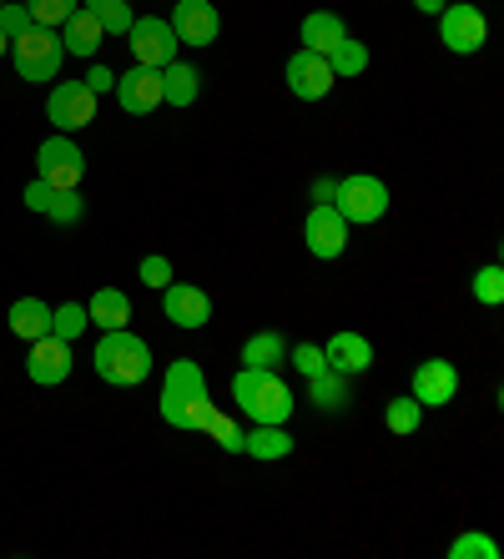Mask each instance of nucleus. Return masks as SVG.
Instances as JSON below:
<instances>
[{
    "mask_svg": "<svg viewBox=\"0 0 504 559\" xmlns=\"http://www.w3.org/2000/svg\"><path fill=\"white\" fill-rule=\"evenodd\" d=\"M5 323H11V333L21 343H36L51 333V302H40V298H15L11 312H5Z\"/></svg>",
    "mask_w": 504,
    "mask_h": 559,
    "instance_id": "6ab92c4d",
    "label": "nucleus"
},
{
    "mask_svg": "<svg viewBox=\"0 0 504 559\" xmlns=\"http://www.w3.org/2000/svg\"><path fill=\"white\" fill-rule=\"evenodd\" d=\"M117 102H121V111H131V117H152L156 106H162V71L131 66L127 76H117Z\"/></svg>",
    "mask_w": 504,
    "mask_h": 559,
    "instance_id": "dca6fc26",
    "label": "nucleus"
},
{
    "mask_svg": "<svg viewBox=\"0 0 504 559\" xmlns=\"http://www.w3.org/2000/svg\"><path fill=\"white\" fill-rule=\"evenodd\" d=\"M81 11L96 15V26L106 31V36H127L131 31V0H81Z\"/></svg>",
    "mask_w": 504,
    "mask_h": 559,
    "instance_id": "a878e982",
    "label": "nucleus"
},
{
    "mask_svg": "<svg viewBox=\"0 0 504 559\" xmlns=\"http://www.w3.org/2000/svg\"><path fill=\"white\" fill-rule=\"evenodd\" d=\"M36 177L40 182H51L56 192L81 187V177H86V156H81V146L71 142L66 131H56V136H46V142L36 146Z\"/></svg>",
    "mask_w": 504,
    "mask_h": 559,
    "instance_id": "423d86ee",
    "label": "nucleus"
},
{
    "mask_svg": "<svg viewBox=\"0 0 504 559\" xmlns=\"http://www.w3.org/2000/svg\"><path fill=\"white\" fill-rule=\"evenodd\" d=\"M202 433H212V443L218 449H227V454H243V443H247V433L233 424V414H222V408H212V418L202 424Z\"/></svg>",
    "mask_w": 504,
    "mask_h": 559,
    "instance_id": "c756f323",
    "label": "nucleus"
},
{
    "mask_svg": "<svg viewBox=\"0 0 504 559\" xmlns=\"http://www.w3.org/2000/svg\"><path fill=\"white\" fill-rule=\"evenodd\" d=\"M212 408L218 404H212V389H208L202 364H192V358H172L167 378H162V418L181 433H202V424L212 418Z\"/></svg>",
    "mask_w": 504,
    "mask_h": 559,
    "instance_id": "f257e3e1",
    "label": "nucleus"
},
{
    "mask_svg": "<svg viewBox=\"0 0 504 559\" xmlns=\"http://www.w3.org/2000/svg\"><path fill=\"white\" fill-rule=\"evenodd\" d=\"M324 364L343 378H359L374 368V343L363 338V333H333V338L324 343Z\"/></svg>",
    "mask_w": 504,
    "mask_h": 559,
    "instance_id": "f3484780",
    "label": "nucleus"
},
{
    "mask_svg": "<svg viewBox=\"0 0 504 559\" xmlns=\"http://www.w3.org/2000/svg\"><path fill=\"white\" fill-rule=\"evenodd\" d=\"M26 373H31V383H40V389L66 383V378H71V343L56 338V333L36 338L31 343V353H26Z\"/></svg>",
    "mask_w": 504,
    "mask_h": 559,
    "instance_id": "4468645a",
    "label": "nucleus"
},
{
    "mask_svg": "<svg viewBox=\"0 0 504 559\" xmlns=\"http://www.w3.org/2000/svg\"><path fill=\"white\" fill-rule=\"evenodd\" d=\"M91 364H96L102 383H112V389H137V383H146V373H152V348H146L131 328H106L102 338H96Z\"/></svg>",
    "mask_w": 504,
    "mask_h": 559,
    "instance_id": "f03ea898",
    "label": "nucleus"
},
{
    "mask_svg": "<svg viewBox=\"0 0 504 559\" xmlns=\"http://www.w3.org/2000/svg\"><path fill=\"white\" fill-rule=\"evenodd\" d=\"M26 11H31V26H61L71 11H81V0H26Z\"/></svg>",
    "mask_w": 504,
    "mask_h": 559,
    "instance_id": "2f4dec72",
    "label": "nucleus"
},
{
    "mask_svg": "<svg viewBox=\"0 0 504 559\" xmlns=\"http://www.w3.org/2000/svg\"><path fill=\"white\" fill-rule=\"evenodd\" d=\"M162 312H167L172 328L197 333V328L212 323V298L202 293V287H192V283H167L162 287Z\"/></svg>",
    "mask_w": 504,
    "mask_h": 559,
    "instance_id": "ddd939ff",
    "label": "nucleus"
},
{
    "mask_svg": "<svg viewBox=\"0 0 504 559\" xmlns=\"http://www.w3.org/2000/svg\"><path fill=\"white\" fill-rule=\"evenodd\" d=\"M5 51H11V40H5V31H0V56H5Z\"/></svg>",
    "mask_w": 504,
    "mask_h": 559,
    "instance_id": "79ce46f5",
    "label": "nucleus"
},
{
    "mask_svg": "<svg viewBox=\"0 0 504 559\" xmlns=\"http://www.w3.org/2000/svg\"><path fill=\"white\" fill-rule=\"evenodd\" d=\"M233 399H237V408H243L253 424H288L293 408H297L293 389L278 378V368H237Z\"/></svg>",
    "mask_w": 504,
    "mask_h": 559,
    "instance_id": "7ed1b4c3",
    "label": "nucleus"
},
{
    "mask_svg": "<svg viewBox=\"0 0 504 559\" xmlns=\"http://www.w3.org/2000/svg\"><path fill=\"white\" fill-rule=\"evenodd\" d=\"M283 76H288V92H293L297 102H324V96L338 86L328 56H313V51H297L293 61H288Z\"/></svg>",
    "mask_w": 504,
    "mask_h": 559,
    "instance_id": "f8f14e48",
    "label": "nucleus"
},
{
    "mask_svg": "<svg viewBox=\"0 0 504 559\" xmlns=\"http://www.w3.org/2000/svg\"><path fill=\"white\" fill-rule=\"evenodd\" d=\"M86 328H91L86 302H61V308H51V333H56V338L77 343L81 333H86Z\"/></svg>",
    "mask_w": 504,
    "mask_h": 559,
    "instance_id": "cd10ccee",
    "label": "nucleus"
},
{
    "mask_svg": "<svg viewBox=\"0 0 504 559\" xmlns=\"http://www.w3.org/2000/svg\"><path fill=\"white\" fill-rule=\"evenodd\" d=\"M278 364H288V338L278 328H262V333H253L243 343V368H278Z\"/></svg>",
    "mask_w": 504,
    "mask_h": 559,
    "instance_id": "5701e85b",
    "label": "nucleus"
},
{
    "mask_svg": "<svg viewBox=\"0 0 504 559\" xmlns=\"http://www.w3.org/2000/svg\"><path fill=\"white\" fill-rule=\"evenodd\" d=\"M167 21L181 46H212V40L222 36V15L212 0H177Z\"/></svg>",
    "mask_w": 504,
    "mask_h": 559,
    "instance_id": "9b49d317",
    "label": "nucleus"
},
{
    "mask_svg": "<svg viewBox=\"0 0 504 559\" xmlns=\"http://www.w3.org/2000/svg\"><path fill=\"white\" fill-rule=\"evenodd\" d=\"M11 61H15V76L40 86V81H56V71L66 61V46L51 26H31L26 36L11 40Z\"/></svg>",
    "mask_w": 504,
    "mask_h": 559,
    "instance_id": "20e7f679",
    "label": "nucleus"
},
{
    "mask_svg": "<svg viewBox=\"0 0 504 559\" xmlns=\"http://www.w3.org/2000/svg\"><path fill=\"white\" fill-rule=\"evenodd\" d=\"M0 31H5V40L26 36V31H31V11H26V0H21V5H15V0H0Z\"/></svg>",
    "mask_w": 504,
    "mask_h": 559,
    "instance_id": "f704fd0d",
    "label": "nucleus"
},
{
    "mask_svg": "<svg viewBox=\"0 0 504 559\" xmlns=\"http://www.w3.org/2000/svg\"><path fill=\"white\" fill-rule=\"evenodd\" d=\"M127 36H131V56H137V66H152V71H162L167 61H177V51H181V40L172 36L167 15H137Z\"/></svg>",
    "mask_w": 504,
    "mask_h": 559,
    "instance_id": "6e6552de",
    "label": "nucleus"
},
{
    "mask_svg": "<svg viewBox=\"0 0 504 559\" xmlns=\"http://www.w3.org/2000/svg\"><path fill=\"white\" fill-rule=\"evenodd\" d=\"M384 424H388V433H419V424H424V404H419L414 393H409V399H394V404L384 408Z\"/></svg>",
    "mask_w": 504,
    "mask_h": 559,
    "instance_id": "c85d7f7f",
    "label": "nucleus"
},
{
    "mask_svg": "<svg viewBox=\"0 0 504 559\" xmlns=\"http://www.w3.org/2000/svg\"><path fill=\"white\" fill-rule=\"evenodd\" d=\"M409 393H414L424 408L454 404V393H459V368H454L449 358H424V364L414 368V383H409Z\"/></svg>",
    "mask_w": 504,
    "mask_h": 559,
    "instance_id": "2eb2a0df",
    "label": "nucleus"
},
{
    "mask_svg": "<svg viewBox=\"0 0 504 559\" xmlns=\"http://www.w3.org/2000/svg\"><path fill=\"white\" fill-rule=\"evenodd\" d=\"M414 5H419V11H424V15H439L444 5H449V0H414Z\"/></svg>",
    "mask_w": 504,
    "mask_h": 559,
    "instance_id": "a19ab883",
    "label": "nucleus"
},
{
    "mask_svg": "<svg viewBox=\"0 0 504 559\" xmlns=\"http://www.w3.org/2000/svg\"><path fill=\"white\" fill-rule=\"evenodd\" d=\"M243 454H253V459H288V454H293V433H288L283 424H258V433H247Z\"/></svg>",
    "mask_w": 504,
    "mask_h": 559,
    "instance_id": "b1692460",
    "label": "nucleus"
},
{
    "mask_svg": "<svg viewBox=\"0 0 504 559\" xmlns=\"http://www.w3.org/2000/svg\"><path fill=\"white\" fill-rule=\"evenodd\" d=\"M303 242H308L313 258H343V248H349V222H343V212L333 207V202H313L308 222H303Z\"/></svg>",
    "mask_w": 504,
    "mask_h": 559,
    "instance_id": "9d476101",
    "label": "nucleus"
},
{
    "mask_svg": "<svg viewBox=\"0 0 504 559\" xmlns=\"http://www.w3.org/2000/svg\"><path fill=\"white\" fill-rule=\"evenodd\" d=\"M343 36H349L343 15H333V11H313V15H303V51L328 56Z\"/></svg>",
    "mask_w": 504,
    "mask_h": 559,
    "instance_id": "412c9836",
    "label": "nucleus"
},
{
    "mask_svg": "<svg viewBox=\"0 0 504 559\" xmlns=\"http://www.w3.org/2000/svg\"><path fill=\"white\" fill-rule=\"evenodd\" d=\"M46 117H51L56 131H81L96 121V92H91L86 81H61V86H51V96H46Z\"/></svg>",
    "mask_w": 504,
    "mask_h": 559,
    "instance_id": "1a4fd4ad",
    "label": "nucleus"
},
{
    "mask_svg": "<svg viewBox=\"0 0 504 559\" xmlns=\"http://www.w3.org/2000/svg\"><path fill=\"white\" fill-rule=\"evenodd\" d=\"M439 40L454 56H474V51H484V40H490V21H484V11L469 5V0L444 5L439 11Z\"/></svg>",
    "mask_w": 504,
    "mask_h": 559,
    "instance_id": "0eeeda50",
    "label": "nucleus"
},
{
    "mask_svg": "<svg viewBox=\"0 0 504 559\" xmlns=\"http://www.w3.org/2000/svg\"><path fill=\"white\" fill-rule=\"evenodd\" d=\"M308 399H313L318 408H324V414H338V408L349 404V378L333 373V368L313 373V378H308Z\"/></svg>",
    "mask_w": 504,
    "mask_h": 559,
    "instance_id": "393cba45",
    "label": "nucleus"
},
{
    "mask_svg": "<svg viewBox=\"0 0 504 559\" xmlns=\"http://www.w3.org/2000/svg\"><path fill=\"white\" fill-rule=\"evenodd\" d=\"M469 287H474V298H479V302H490V308H500V302H504V273H500V262H490V267H479L474 283H469Z\"/></svg>",
    "mask_w": 504,
    "mask_h": 559,
    "instance_id": "72a5a7b5",
    "label": "nucleus"
},
{
    "mask_svg": "<svg viewBox=\"0 0 504 559\" xmlns=\"http://www.w3.org/2000/svg\"><path fill=\"white\" fill-rule=\"evenodd\" d=\"M197 92H202V71H197L192 61H167L162 66V106L187 111V106L197 102Z\"/></svg>",
    "mask_w": 504,
    "mask_h": 559,
    "instance_id": "a211bd4d",
    "label": "nucleus"
},
{
    "mask_svg": "<svg viewBox=\"0 0 504 559\" xmlns=\"http://www.w3.org/2000/svg\"><path fill=\"white\" fill-rule=\"evenodd\" d=\"M388 182L384 177H343V182L333 187V207L343 212V222L349 227H374V222H384V212H388Z\"/></svg>",
    "mask_w": 504,
    "mask_h": 559,
    "instance_id": "39448f33",
    "label": "nucleus"
},
{
    "mask_svg": "<svg viewBox=\"0 0 504 559\" xmlns=\"http://www.w3.org/2000/svg\"><path fill=\"white\" fill-rule=\"evenodd\" d=\"M86 318L96 328H127L131 323V298L121 293V287H102V293H91V302H86Z\"/></svg>",
    "mask_w": 504,
    "mask_h": 559,
    "instance_id": "4be33fe9",
    "label": "nucleus"
},
{
    "mask_svg": "<svg viewBox=\"0 0 504 559\" xmlns=\"http://www.w3.org/2000/svg\"><path fill=\"white\" fill-rule=\"evenodd\" d=\"M137 273H142V283H146V287H167V283H172V262L162 258V252H146Z\"/></svg>",
    "mask_w": 504,
    "mask_h": 559,
    "instance_id": "e433bc0d",
    "label": "nucleus"
},
{
    "mask_svg": "<svg viewBox=\"0 0 504 559\" xmlns=\"http://www.w3.org/2000/svg\"><path fill=\"white\" fill-rule=\"evenodd\" d=\"M288 364L297 368L303 378H313V373H324V348H313V343H297V348H288Z\"/></svg>",
    "mask_w": 504,
    "mask_h": 559,
    "instance_id": "c9c22d12",
    "label": "nucleus"
},
{
    "mask_svg": "<svg viewBox=\"0 0 504 559\" xmlns=\"http://www.w3.org/2000/svg\"><path fill=\"white\" fill-rule=\"evenodd\" d=\"M449 559H500V545L490 534H459L449 545Z\"/></svg>",
    "mask_w": 504,
    "mask_h": 559,
    "instance_id": "473e14b6",
    "label": "nucleus"
},
{
    "mask_svg": "<svg viewBox=\"0 0 504 559\" xmlns=\"http://www.w3.org/2000/svg\"><path fill=\"white\" fill-rule=\"evenodd\" d=\"M51 197H56V187H51V182H40V177H36V182H26V207H31V212H40V217H46Z\"/></svg>",
    "mask_w": 504,
    "mask_h": 559,
    "instance_id": "4c0bfd02",
    "label": "nucleus"
},
{
    "mask_svg": "<svg viewBox=\"0 0 504 559\" xmlns=\"http://www.w3.org/2000/svg\"><path fill=\"white\" fill-rule=\"evenodd\" d=\"M86 86H91L96 96L117 92V71H112V66H91V71H86Z\"/></svg>",
    "mask_w": 504,
    "mask_h": 559,
    "instance_id": "58836bf2",
    "label": "nucleus"
},
{
    "mask_svg": "<svg viewBox=\"0 0 504 559\" xmlns=\"http://www.w3.org/2000/svg\"><path fill=\"white\" fill-rule=\"evenodd\" d=\"M328 66H333L338 81L363 76V71H368V46H363V40H353V36H343L333 51H328Z\"/></svg>",
    "mask_w": 504,
    "mask_h": 559,
    "instance_id": "bb28decb",
    "label": "nucleus"
},
{
    "mask_svg": "<svg viewBox=\"0 0 504 559\" xmlns=\"http://www.w3.org/2000/svg\"><path fill=\"white\" fill-rule=\"evenodd\" d=\"M102 40H106V31L96 26V15L91 11H71L61 21V46H66V56H96L102 51Z\"/></svg>",
    "mask_w": 504,
    "mask_h": 559,
    "instance_id": "aec40b11",
    "label": "nucleus"
},
{
    "mask_svg": "<svg viewBox=\"0 0 504 559\" xmlns=\"http://www.w3.org/2000/svg\"><path fill=\"white\" fill-rule=\"evenodd\" d=\"M333 177H318V182H313V202H333Z\"/></svg>",
    "mask_w": 504,
    "mask_h": 559,
    "instance_id": "ea45409f",
    "label": "nucleus"
},
{
    "mask_svg": "<svg viewBox=\"0 0 504 559\" xmlns=\"http://www.w3.org/2000/svg\"><path fill=\"white\" fill-rule=\"evenodd\" d=\"M46 217L56 222V227H71V222L86 217V197L77 192V187H66V192L51 197V207H46Z\"/></svg>",
    "mask_w": 504,
    "mask_h": 559,
    "instance_id": "7c9ffc66",
    "label": "nucleus"
}]
</instances>
